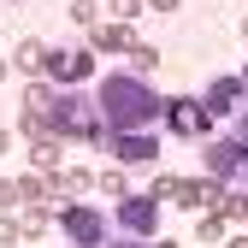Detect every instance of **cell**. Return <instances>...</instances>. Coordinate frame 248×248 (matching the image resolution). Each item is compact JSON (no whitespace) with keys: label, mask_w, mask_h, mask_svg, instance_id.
I'll return each mask as SVG.
<instances>
[{"label":"cell","mask_w":248,"mask_h":248,"mask_svg":"<svg viewBox=\"0 0 248 248\" xmlns=\"http://www.w3.org/2000/svg\"><path fill=\"white\" fill-rule=\"evenodd\" d=\"M231 248H248V236H236V242H231Z\"/></svg>","instance_id":"cell-27"},{"label":"cell","mask_w":248,"mask_h":248,"mask_svg":"<svg viewBox=\"0 0 248 248\" xmlns=\"http://www.w3.org/2000/svg\"><path fill=\"white\" fill-rule=\"evenodd\" d=\"M107 148L118 154L124 166H154V160H160V136H154V130H136V136H107Z\"/></svg>","instance_id":"cell-7"},{"label":"cell","mask_w":248,"mask_h":248,"mask_svg":"<svg viewBox=\"0 0 248 248\" xmlns=\"http://www.w3.org/2000/svg\"><path fill=\"white\" fill-rule=\"evenodd\" d=\"M18 71H30V77L47 71V47H42V42H24V47H18Z\"/></svg>","instance_id":"cell-12"},{"label":"cell","mask_w":248,"mask_h":248,"mask_svg":"<svg viewBox=\"0 0 248 248\" xmlns=\"http://www.w3.org/2000/svg\"><path fill=\"white\" fill-rule=\"evenodd\" d=\"M171 6H177V0H154V12H171Z\"/></svg>","instance_id":"cell-24"},{"label":"cell","mask_w":248,"mask_h":248,"mask_svg":"<svg viewBox=\"0 0 248 248\" xmlns=\"http://www.w3.org/2000/svg\"><path fill=\"white\" fill-rule=\"evenodd\" d=\"M71 18H77L83 30H95V0H77V6H71Z\"/></svg>","instance_id":"cell-20"},{"label":"cell","mask_w":248,"mask_h":248,"mask_svg":"<svg viewBox=\"0 0 248 248\" xmlns=\"http://www.w3.org/2000/svg\"><path fill=\"white\" fill-rule=\"evenodd\" d=\"M89 71H95V47H59V53H47L53 89H77V83H89Z\"/></svg>","instance_id":"cell-3"},{"label":"cell","mask_w":248,"mask_h":248,"mask_svg":"<svg viewBox=\"0 0 248 248\" xmlns=\"http://www.w3.org/2000/svg\"><path fill=\"white\" fill-rule=\"evenodd\" d=\"M154 65H160V53H154L148 42H136V47H130V77H148Z\"/></svg>","instance_id":"cell-14"},{"label":"cell","mask_w":248,"mask_h":248,"mask_svg":"<svg viewBox=\"0 0 248 248\" xmlns=\"http://www.w3.org/2000/svg\"><path fill=\"white\" fill-rule=\"evenodd\" d=\"M166 124H171L177 136H189V142H195V136L213 130V112H207L195 95H177V101H166Z\"/></svg>","instance_id":"cell-5"},{"label":"cell","mask_w":248,"mask_h":248,"mask_svg":"<svg viewBox=\"0 0 248 248\" xmlns=\"http://www.w3.org/2000/svg\"><path fill=\"white\" fill-rule=\"evenodd\" d=\"M242 36H248V18H242Z\"/></svg>","instance_id":"cell-28"},{"label":"cell","mask_w":248,"mask_h":248,"mask_svg":"<svg viewBox=\"0 0 248 248\" xmlns=\"http://www.w3.org/2000/svg\"><path fill=\"white\" fill-rule=\"evenodd\" d=\"M95 101H101V118H107V130H112V136L154 130V118L166 112V101L148 89V77H130V71H112V77H101Z\"/></svg>","instance_id":"cell-1"},{"label":"cell","mask_w":248,"mask_h":248,"mask_svg":"<svg viewBox=\"0 0 248 248\" xmlns=\"http://www.w3.org/2000/svg\"><path fill=\"white\" fill-rule=\"evenodd\" d=\"M95 183H101V195H118V201H124V177H118V171H101Z\"/></svg>","instance_id":"cell-19"},{"label":"cell","mask_w":248,"mask_h":248,"mask_svg":"<svg viewBox=\"0 0 248 248\" xmlns=\"http://www.w3.org/2000/svg\"><path fill=\"white\" fill-rule=\"evenodd\" d=\"M177 183H183V177H154L148 195H154V201H177Z\"/></svg>","instance_id":"cell-16"},{"label":"cell","mask_w":248,"mask_h":248,"mask_svg":"<svg viewBox=\"0 0 248 248\" xmlns=\"http://www.w3.org/2000/svg\"><path fill=\"white\" fill-rule=\"evenodd\" d=\"M6 148H12V136H6V130H0V154H6Z\"/></svg>","instance_id":"cell-25"},{"label":"cell","mask_w":248,"mask_h":248,"mask_svg":"<svg viewBox=\"0 0 248 248\" xmlns=\"http://www.w3.org/2000/svg\"><path fill=\"white\" fill-rule=\"evenodd\" d=\"M219 201H225V183L219 177H183L177 183V207H195L201 213V207H219Z\"/></svg>","instance_id":"cell-9"},{"label":"cell","mask_w":248,"mask_h":248,"mask_svg":"<svg viewBox=\"0 0 248 248\" xmlns=\"http://www.w3.org/2000/svg\"><path fill=\"white\" fill-rule=\"evenodd\" d=\"M242 95H248V83H242V77H219V83L201 95V107H207L213 118H219V112H242V107H248Z\"/></svg>","instance_id":"cell-8"},{"label":"cell","mask_w":248,"mask_h":248,"mask_svg":"<svg viewBox=\"0 0 248 248\" xmlns=\"http://www.w3.org/2000/svg\"><path fill=\"white\" fill-rule=\"evenodd\" d=\"M24 201V189H18V183H6V177H0V207H18Z\"/></svg>","instance_id":"cell-21"},{"label":"cell","mask_w":248,"mask_h":248,"mask_svg":"<svg viewBox=\"0 0 248 248\" xmlns=\"http://www.w3.org/2000/svg\"><path fill=\"white\" fill-rule=\"evenodd\" d=\"M219 213H225V219H242V225H248V189H225Z\"/></svg>","instance_id":"cell-15"},{"label":"cell","mask_w":248,"mask_h":248,"mask_svg":"<svg viewBox=\"0 0 248 248\" xmlns=\"http://www.w3.org/2000/svg\"><path fill=\"white\" fill-rule=\"evenodd\" d=\"M242 83H248V65H242Z\"/></svg>","instance_id":"cell-29"},{"label":"cell","mask_w":248,"mask_h":248,"mask_svg":"<svg viewBox=\"0 0 248 248\" xmlns=\"http://www.w3.org/2000/svg\"><path fill=\"white\" fill-rule=\"evenodd\" d=\"M112 248H142V242H112Z\"/></svg>","instance_id":"cell-26"},{"label":"cell","mask_w":248,"mask_h":248,"mask_svg":"<svg viewBox=\"0 0 248 248\" xmlns=\"http://www.w3.org/2000/svg\"><path fill=\"white\" fill-rule=\"evenodd\" d=\"M242 177H248V160H242Z\"/></svg>","instance_id":"cell-30"},{"label":"cell","mask_w":248,"mask_h":248,"mask_svg":"<svg viewBox=\"0 0 248 248\" xmlns=\"http://www.w3.org/2000/svg\"><path fill=\"white\" fill-rule=\"evenodd\" d=\"M118 225L130 236H154V225H160V201L154 195H124L118 201Z\"/></svg>","instance_id":"cell-6"},{"label":"cell","mask_w":248,"mask_h":248,"mask_svg":"<svg viewBox=\"0 0 248 248\" xmlns=\"http://www.w3.org/2000/svg\"><path fill=\"white\" fill-rule=\"evenodd\" d=\"M112 18H136V0H112Z\"/></svg>","instance_id":"cell-22"},{"label":"cell","mask_w":248,"mask_h":248,"mask_svg":"<svg viewBox=\"0 0 248 248\" xmlns=\"http://www.w3.org/2000/svg\"><path fill=\"white\" fill-rule=\"evenodd\" d=\"M148 248H177V242H171V236H154V242H148Z\"/></svg>","instance_id":"cell-23"},{"label":"cell","mask_w":248,"mask_h":248,"mask_svg":"<svg viewBox=\"0 0 248 248\" xmlns=\"http://www.w3.org/2000/svg\"><path fill=\"white\" fill-rule=\"evenodd\" d=\"M18 236H24V225H18V219H12V213H0V248H12V242H18Z\"/></svg>","instance_id":"cell-17"},{"label":"cell","mask_w":248,"mask_h":248,"mask_svg":"<svg viewBox=\"0 0 248 248\" xmlns=\"http://www.w3.org/2000/svg\"><path fill=\"white\" fill-rule=\"evenodd\" d=\"M53 219H59V207L47 201V207H36V213H24V219H18V225H24V236H42V231H47Z\"/></svg>","instance_id":"cell-13"},{"label":"cell","mask_w":248,"mask_h":248,"mask_svg":"<svg viewBox=\"0 0 248 248\" xmlns=\"http://www.w3.org/2000/svg\"><path fill=\"white\" fill-rule=\"evenodd\" d=\"M242 160H248V142H236V136H213V142H207V177H219L225 189L236 183Z\"/></svg>","instance_id":"cell-4"},{"label":"cell","mask_w":248,"mask_h":248,"mask_svg":"<svg viewBox=\"0 0 248 248\" xmlns=\"http://www.w3.org/2000/svg\"><path fill=\"white\" fill-rule=\"evenodd\" d=\"M89 47H95V53H118V47H136V42H130L124 24H95V30H89Z\"/></svg>","instance_id":"cell-10"},{"label":"cell","mask_w":248,"mask_h":248,"mask_svg":"<svg viewBox=\"0 0 248 248\" xmlns=\"http://www.w3.org/2000/svg\"><path fill=\"white\" fill-rule=\"evenodd\" d=\"M201 236H207V242L225 236V213H201Z\"/></svg>","instance_id":"cell-18"},{"label":"cell","mask_w":248,"mask_h":248,"mask_svg":"<svg viewBox=\"0 0 248 248\" xmlns=\"http://www.w3.org/2000/svg\"><path fill=\"white\" fill-rule=\"evenodd\" d=\"M30 160H36V171H59V160H65V142H59V136H36Z\"/></svg>","instance_id":"cell-11"},{"label":"cell","mask_w":248,"mask_h":248,"mask_svg":"<svg viewBox=\"0 0 248 248\" xmlns=\"http://www.w3.org/2000/svg\"><path fill=\"white\" fill-rule=\"evenodd\" d=\"M0 77H6V65H0Z\"/></svg>","instance_id":"cell-31"},{"label":"cell","mask_w":248,"mask_h":248,"mask_svg":"<svg viewBox=\"0 0 248 248\" xmlns=\"http://www.w3.org/2000/svg\"><path fill=\"white\" fill-rule=\"evenodd\" d=\"M53 207H59V225H65V236H71L77 248H101V242H107V213L77 207V201H53Z\"/></svg>","instance_id":"cell-2"}]
</instances>
